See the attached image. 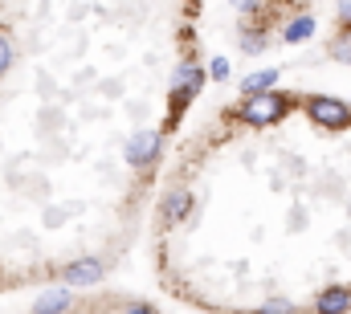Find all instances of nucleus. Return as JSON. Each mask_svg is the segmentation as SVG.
Returning <instances> with one entry per match:
<instances>
[{
	"instance_id": "obj_1",
	"label": "nucleus",
	"mask_w": 351,
	"mask_h": 314,
	"mask_svg": "<svg viewBox=\"0 0 351 314\" xmlns=\"http://www.w3.org/2000/svg\"><path fill=\"white\" fill-rule=\"evenodd\" d=\"M282 110H286V98H278V94H250V102L241 106V119L250 127H269V123L282 119Z\"/></svg>"
},
{
	"instance_id": "obj_2",
	"label": "nucleus",
	"mask_w": 351,
	"mask_h": 314,
	"mask_svg": "<svg viewBox=\"0 0 351 314\" xmlns=\"http://www.w3.org/2000/svg\"><path fill=\"white\" fill-rule=\"evenodd\" d=\"M306 110H311V119H315L319 127H348L351 123V110L339 98H311Z\"/></svg>"
},
{
	"instance_id": "obj_3",
	"label": "nucleus",
	"mask_w": 351,
	"mask_h": 314,
	"mask_svg": "<svg viewBox=\"0 0 351 314\" xmlns=\"http://www.w3.org/2000/svg\"><path fill=\"white\" fill-rule=\"evenodd\" d=\"M200 86H204V70H200V66H184V70L176 74V82H172V114L184 110V102H188Z\"/></svg>"
},
{
	"instance_id": "obj_4",
	"label": "nucleus",
	"mask_w": 351,
	"mask_h": 314,
	"mask_svg": "<svg viewBox=\"0 0 351 314\" xmlns=\"http://www.w3.org/2000/svg\"><path fill=\"white\" fill-rule=\"evenodd\" d=\"M98 278H102V261H94V257H82V261H74L66 269V282L70 286H94Z\"/></svg>"
},
{
	"instance_id": "obj_5",
	"label": "nucleus",
	"mask_w": 351,
	"mask_h": 314,
	"mask_svg": "<svg viewBox=\"0 0 351 314\" xmlns=\"http://www.w3.org/2000/svg\"><path fill=\"white\" fill-rule=\"evenodd\" d=\"M156 147H160V135H152V131H143V135H135L131 143H127V159L139 167V163H147V159L156 156Z\"/></svg>"
},
{
	"instance_id": "obj_6",
	"label": "nucleus",
	"mask_w": 351,
	"mask_h": 314,
	"mask_svg": "<svg viewBox=\"0 0 351 314\" xmlns=\"http://www.w3.org/2000/svg\"><path fill=\"white\" fill-rule=\"evenodd\" d=\"M348 306H351V290H343V286H331V290L319 294V314H348Z\"/></svg>"
},
{
	"instance_id": "obj_7",
	"label": "nucleus",
	"mask_w": 351,
	"mask_h": 314,
	"mask_svg": "<svg viewBox=\"0 0 351 314\" xmlns=\"http://www.w3.org/2000/svg\"><path fill=\"white\" fill-rule=\"evenodd\" d=\"M70 306V290H45L41 298H37V306L33 311L37 314H62Z\"/></svg>"
},
{
	"instance_id": "obj_8",
	"label": "nucleus",
	"mask_w": 351,
	"mask_h": 314,
	"mask_svg": "<svg viewBox=\"0 0 351 314\" xmlns=\"http://www.w3.org/2000/svg\"><path fill=\"white\" fill-rule=\"evenodd\" d=\"M274 82H278V70H258V74L245 78V94H265Z\"/></svg>"
},
{
	"instance_id": "obj_9",
	"label": "nucleus",
	"mask_w": 351,
	"mask_h": 314,
	"mask_svg": "<svg viewBox=\"0 0 351 314\" xmlns=\"http://www.w3.org/2000/svg\"><path fill=\"white\" fill-rule=\"evenodd\" d=\"M311 33H315V21H311V16H298V21L286 29V41H290V45H298V41H302V37H311Z\"/></svg>"
},
{
	"instance_id": "obj_10",
	"label": "nucleus",
	"mask_w": 351,
	"mask_h": 314,
	"mask_svg": "<svg viewBox=\"0 0 351 314\" xmlns=\"http://www.w3.org/2000/svg\"><path fill=\"white\" fill-rule=\"evenodd\" d=\"M331 53H335L339 62H351V29H348V33H339V37L331 41Z\"/></svg>"
},
{
	"instance_id": "obj_11",
	"label": "nucleus",
	"mask_w": 351,
	"mask_h": 314,
	"mask_svg": "<svg viewBox=\"0 0 351 314\" xmlns=\"http://www.w3.org/2000/svg\"><path fill=\"white\" fill-rule=\"evenodd\" d=\"M168 213H172V217H184V213H188V192H172Z\"/></svg>"
},
{
	"instance_id": "obj_12",
	"label": "nucleus",
	"mask_w": 351,
	"mask_h": 314,
	"mask_svg": "<svg viewBox=\"0 0 351 314\" xmlns=\"http://www.w3.org/2000/svg\"><path fill=\"white\" fill-rule=\"evenodd\" d=\"M208 78H229V62H225V58H213V66H208Z\"/></svg>"
},
{
	"instance_id": "obj_13",
	"label": "nucleus",
	"mask_w": 351,
	"mask_h": 314,
	"mask_svg": "<svg viewBox=\"0 0 351 314\" xmlns=\"http://www.w3.org/2000/svg\"><path fill=\"white\" fill-rule=\"evenodd\" d=\"M8 62H12V45H8V37L0 33V74L8 70Z\"/></svg>"
},
{
	"instance_id": "obj_14",
	"label": "nucleus",
	"mask_w": 351,
	"mask_h": 314,
	"mask_svg": "<svg viewBox=\"0 0 351 314\" xmlns=\"http://www.w3.org/2000/svg\"><path fill=\"white\" fill-rule=\"evenodd\" d=\"M262 314H294V306H286V302H274V306H265Z\"/></svg>"
},
{
	"instance_id": "obj_15",
	"label": "nucleus",
	"mask_w": 351,
	"mask_h": 314,
	"mask_svg": "<svg viewBox=\"0 0 351 314\" xmlns=\"http://www.w3.org/2000/svg\"><path fill=\"white\" fill-rule=\"evenodd\" d=\"M339 16H343V21H351V0H339Z\"/></svg>"
},
{
	"instance_id": "obj_16",
	"label": "nucleus",
	"mask_w": 351,
	"mask_h": 314,
	"mask_svg": "<svg viewBox=\"0 0 351 314\" xmlns=\"http://www.w3.org/2000/svg\"><path fill=\"white\" fill-rule=\"evenodd\" d=\"M127 314H156V311H147V306H131Z\"/></svg>"
}]
</instances>
